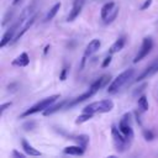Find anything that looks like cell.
I'll use <instances>...</instances> for the list:
<instances>
[{
    "instance_id": "1",
    "label": "cell",
    "mask_w": 158,
    "mask_h": 158,
    "mask_svg": "<svg viewBox=\"0 0 158 158\" xmlns=\"http://www.w3.org/2000/svg\"><path fill=\"white\" fill-rule=\"evenodd\" d=\"M114 109V101L110 99H105V100H100V101H95L91 102L89 105H86L83 109V112H88V114H105V112H110Z\"/></svg>"
},
{
    "instance_id": "2",
    "label": "cell",
    "mask_w": 158,
    "mask_h": 158,
    "mask_svg": "<svg viewBox=\"0 0 158 158\" xmlns=\"http://www.w3.org/2000/svg\"><path fill=\"white\" fill-rule=\"evenodd\" d=\"M135 74V70L132 68H128L126 70H123L122 73H120L112 81L111 84L107 86V93L109 94H115L116 91H118V89H121Z\"/></svg>"
},
{
    "instance_id": "3",
    "label": "cell",
    "mask_w": 158,
    "mask_h": 158,
    "mask_svg": "<svg viewBox=\"0 0 158 158\" xmlns=\"http://www.w3.org/2000/svg\"><path fill=\"white\" fill-rule=\"evenodd\" d=\"M59 98H60V95H59V94L51 95V96H48V98H46V99H43V100L38 101L36 105H33V106H32V107H30L28 110H26L23 114H21V116H20V117H27V116H30V115H33V114H37V112L44 111V110H46V109H48L51 105H53V104L56 102V100H57V99H59Z\"/></svg>"
},
{
    "instance_id": "4",
    "label": "cell",
    "mask_w": 158,
    "mask_h": 158,
    "mask_svg": "<svg viewBox=\"0 0 158 158\" xmlns=\"http://www.w3.org/2000/svg\"><path fill=\"white\" fill-rule=\"evenodd\" d=\"M111 136H112L114 144L118 152H123L127 147H130L131 142L123 136V133L120 131V128H117L115 125L111 126Z\"/></svg>"
},
{
    "instance_id": "5",
    "label": "cell",
    "mask_w": 158,
    "mask_h": 158,
    "mask_svg": "<svg viewBox=\"0 0 158 158\" xmlns=\"http://www.w3.org/2000/svg\"><path fill=\"white\" fill-rule=\"evenodd\" d=\"M118 128L120 131L123 133V136L130 141L132 142L133 139V130H132V126H131V114L126 112L121 120H120V123H118Z\"/></svg>"
},
{
    "instance_id": "6",
    "label": "cell",
    "mask_w": 158,
    "mask_h": 158,
    "mask_svg": "<svg viewBox=\"0 0 158 158\" xmlns=\"http://www.w3.org/2000/svg\"><path fill=\"white\" fill-rule=\"evenodd\" d=\"M153 47V41L151 37H144L143 41H142V44H141V48L138 49V53L136 54L135 59H133V63H138L139 60H142L146 56H148V53L151 52Z\"/></svg>"
},
{
    "instance_id": "7",
    "label": "cell",
    "mask_w": 158,
    "mask_h": 158,
    "mask_svg": "<svg viewBox=\"0 0 158 158\" xmlns=\"http://www.w3.org/2000/svg\"><path fill=\"white\" fill-rule=\"evenodd\" d=\"M20 26H21V23L17 21V22H15V23L2 35V38H1V42H0V47H1V48H4L7 43H10V42L14 40V37L16 36L15 33L17 32V30L20 28Z\"/></svg>"
},
{
    "instance_id": "8",
    "label": "cell",
    "mask_w": 158,
    "mask_h": 158,
    "mask_svg": "<svg viewBox=\"0 0 158 158\" xmlns=\"http://www.w3.org/2000/svg\"><path fill=\"white\" fill-rule=\"evenodd\" d=\"M96 93H98V91L90 86V88H89V90H86V91H85V93H83L81 95H79V96H77V98H74V99H72L70 101H68V104L65 105V109H72L73 106H75V105L80 104V102L85 101L86 99L91 98V96H93L94 94H96Z\"/></svg>"
},
{
    "instance_id": "9",
    "label": "cell",
    "mask_w": 158,
    "mask_h": 158,
    "mask_svg": "<svg viewBox=\"0 0 158 158\" xmlns=\"http://www.w3.org/2000/svg\"><path fill=\"white\" fill-rule=\"evenodd\" d=\"M36 17H37V15L35 14L32 17H30L28 20H26V21H25V22H23V23L20 26V28H19V32L16 33V36L14 37V40L10 42V44H14L15 42H17V41H19V40H20V38H21V37H22V36H23V35L27 32V30H28V28H30V27H31V26L35 23V21H36Z\"/></svg>"
},
{
    "instance_id": "10",
    "label": "cell",
    "mask_w": 158,
    "mask_h": 158,
    "mask_svg": "<svg viewBox=\"0 0 158 158\" xmlns=\"http://www.w3.org/2000/svg\"><path fill=\"white\" fill-rule=\"evenodd\" d=\"M83 5H84V2L80 1V0H74V1H73V7H72V10H70V12H69V15H68V17H67V21H68V22L74 21V20L79 16V14L81 12Z\"/></svg>"
},
{
    "instance_id": "11",
    "label": "cell",
    "mask_w": 158,
    "mask_h": 158,
    "mask_svg": "<svg viewBox=\"0 0 158 158\" xmlns=\"http://www.w3.org/2000/svg\"><path fill=\"white\" fill-rule=\"evenodd\" d=\"M100 46H101V42H100V40H98V38H94V40H91L89 43H88V46H86V48H85V52H84V57H89V56H91V54H94L99 48H100Z\"/></svg>"
},
{
    "instance_id": "12",
    "label": "cell",
    "mask_w": 158,
    "mask_h": 158,
    "mask_svg": "<svg viewBox=\"0 0 158 158\" xmlns=\"http://www.w3.org/2000/svg\"><path fill=\"white\" fill-rule=\"evenodd\" d=\"M35 9H36L35 4H31V5H28L27 7H25V9L22 10V12H21V15H20V17H19L17 21L22 25L26 20H28L30 17H32V16L35 15Z\"/></svg>"
},
{
    "instance_id": "13",
    "label": "cell",
    "mask_w": 158,
    "mask_h": 158,
    "mask_svg": "<svg viewBox=\"0 0 158 158\" xmlns=\"http://www.w3.org/2000/svg\"><path fill=\"white\" fill-rule=\"evenodd\" d=\"M28 63H30V57H28V54L26 52H23L20 56H17L12 60L11 64L15 65V67H26V65H28Z\"/></svg>"
},
{
    "instance_id": "14",
    "label": "cell",
    "mask_w": 158,
    "mask_h": 158,
    "mask_svg": "<svg viewBox=\"0 0 158 158\" xmlns=\"http://www.w3.org/2000/svg\"><path fill=\"white\" fill-rule=\"evenodd\" d=\"M110 79H111V77L110 75H107V74H105V75H102V77H100L99 79H96L94 83H91V88L93 89H95L96 91H99L101 88H104L109 81H110Z\"/></svg>"
},
{
    "instance_id": "15",
    "label": "cell",
    "mask_w": 158,
    "mask_h": 158,
    "mask_svg": "<svg viewBox=\"0 0 158 158\" xmlns=\"http://www.w3.org/2000/svg\"><path fill=\"white\" fill-rule=\"evenodd\" d=\"M84 152H85V149L81 146H79V144H77V146H68V147H65L63 149L64 154H70V156H83Z\"/></svg>"
},
{
    "instance_id": "16",
    "label": "cell",
    "mask_w": 158,
    "mask_h": 158,
    "mask_svg": "<svg viewBox=\"0 0 158 158\" xmlns=\"http://www.w3.org/2000/svg\"><path fill=\"white\" fill-rule=\"evenodd\" d=\"M125 43H126V37H125V36H122V37L117 38V40L112 43V46L110 47V51H109V52H110V54H114V53L120 52V51L123 48Z\"/></svg>"
},
{
    "instance_id": "17",
    "label": "cell",
    "mask_w": 158,
    "mask_h": 158,
    "mask_svg": "<svg viewBox=\"0 0 158 158\" xmlns=\"http://www.w3.org/2000/svg\"><path fill=\"white\" fill-rule=\"evenodd\" d=\"M67 104H68L67 100H62L60 102H58V104H56V105H51L48 109H46V110L43 111V115H44V116H48V115H52V114L57 112V111L60 110V109H65V105H67Z\"/></svg>"
},
{
    "instance_id": "18",
    "label": "cell",
    "mask_w": 158,
    "mask_h": 158,
    "mask_svg": "<svg viewBox=\"0 0 158 158\" xmlns=\"http://www.w3.org/2000/svg\"><path fill=\"white\" fill-rule=\"evenodd\" d=\"M21 144H22V148H23V151H25V153L26 154H28V156H41V152L40 151H37L33 146H31L26 139H22L21 141Z\"/></svg>"
},
{
    "instance_id": "19",
    "label": "cell",
    "mask_w": 158,
    "mask_h": 158,
    "mask_svg": "<svg viewBox=\"0 0 158 158\" xmlns=\"http://www.w3.org/2000/svg\"><path fill=\"white\" fill-rule=\"evenodd\" d=\"M115 9V2L114 1H110V2H106L102 7H101V11H100V15H101V19L105 20L110 14L111 11Z\"/></svg>"
},
{
    "instance_id": "20",
    "label": "cell",
    "mask_w": 158,
    "mask_h": 158,
    "mask_svg": "<svg viewBox=\"0 0 158 158\" xmlns=\"http://www.w3.org/2000/svg\"><path fill=\"white\" fill-rule=\"evenodd\" d=\"M137 104H138V109L141 112H146L148 110V100L146 95H141L137 100Z\"/></svg>"
},
{
    "instance_id": "21",
    "label": "cell",
    "mask_w": 158,
    "mask_h": 158,
    "mask_svg": "<svg viewBox=\"0 0 158 158\" xmlns=\"http://www.w3.org/2000/svg\"><path fill=\"white\" fill-rule=\"evenodd\" d=\"M59 9H60V2H57V4L48 11V14H47L46 17H44V21H51V20L57 15V12H58Z\"/></svg>"
},
{
    "instance_id": "22",
    "label": "cell",
    "mask_w": 158,
    "mask_h": 158,
    "mask_svg": "<svg viewBox=\"0 0 158 158\" xmlns=\"http://www.w3.org/2000/svg\"><path fill=\"white\" fill-rule=\"evenodd\" d=\"M73 139H75L77 143H78L79 146H81L84 149L86 148V146H88V143H89V136H86V135H79V136L74 137Z\"/></svg>"
},
{
    "instance_id": "23",
    "label": "cell",
    "mask_w": 158,
    "mask_h": 158,
    "mask_svg": "<svg viewBox=\"0 0 158 158\" xmlns=\"http://www.w3.org/2000/svg\"><path fill=\"white\" fill-rule=\"evenodd\" d=\"M91 117H93V114L83 112V115H80V116H78V117H77V120H75V123H77V125H80V123H83V122H86V121H89Z\"/></svg>"
},
{
    "instance_id": "24",
    "label": "cell",
    "mask_w": 158,
    "mask_h": 158,
    "mask_svg": "<svg viewBox=\"0 0 158 158\" xmlns=\"http://www.w3.org/2000/svg\"><path fill=\"white\" fill-rule=\"evenodd\" d=\"M117 14H118V9H114V10L111 11V14H110V15H109V16H107L105 20H104V22H105V23H111V22H112V21L116 19Z\"/></svg>"
},
{
    "instance_id": "25",
    "label": "cell",
    "mask_w": 158,
    "mask_h": 158,
    "mask_svg": "<svg viewBox=\"0 0 158 158\" xmlns=\"http://www.w3.org/2000/svg\"><path fill=\"white\" fill-rule=\"evenodd\" d=\"M143 137L146 141H153L156 136L151 130H143Z\"/></svg>"
},
{
    "instance_id": "26",
    "label": "cell",
    "mask_w": 158,
    "mask_h": 158,
    "mask_svg": "<svg viewBox=\"0 0 158 158\" xmlns=\"http://www.w3.org/2000/svg\"><path fill=\"white\" fill-rule=\"evenodd\" d=\"M12 15H14V11L11 10V11H7L6 12V15L4 16V21H2V26H5L9 21H11V19H12Z\"/></svg>"
},
{
    "instance_id": "27",
    "label": "cell",
    "mask_w": 158,
    "mask_h": 158,
    "mask_svg": "<svg viewBox=\"0 0 158 158\" xmlns=\"http://www.w3.org/2000/svg\"><path fill=\"white\" fill-rule=\"evenodd\" d=\"M67 74H68V65H64L63 69H62V72H60V74H59V79L62 81H64L67 79Z\"/></svg>"
},
{
    "instance_id": "28",
    "label": "cell",
    "mask_w": 158,
    "mask_h": 158,
    "mask_svg": "<svg viewBox=\"0 0 158 158\" xmlns=\"http://www.w3.org/2000/svg\"><path fill=\"white\" fill-rule=\"evenodd\" d=\"M111 59H112V57H111V54H109V56H107V57H106V58L102 60L101 67H102V68H106V67H107V65L111 63Z\"/></svg>"
},
{
    "instance_id": "29",
    "label": "cell",
    "mask_w": 158,
    "mask_h": 158,
    "mask_svg": "<svg viewBox=\"0 0 158 158\" xmlns=\"http://www.w3.org/2000/svg\"><path fill=\"white\" fill-rule=\"evenodd\" d=\"M11 105H12V102H11V101H9V102H5V104H2V105L0 106V114L2 115V114H4V111H5V110H6L7 107H10Z\"/></svg>"
},
{
    "instance_id": "30",
    "label": "cell",
    "mask_w": 158,
    "mask_h": 158,
    "mask_svg": "<svg viewBox=\"0 0 158 158\" xmlns=\"http://www.w3.org/2000/svg\"><path fill=\"white\" fill-rule=\"evenodd\" d=\"M35 127V122L33 121H31V122H26L25 125H23V128L26 130V131H30V130H32Z\"/></svg>"
},
{
    "instance_id": "31",
    "label": "cell",
    "mask_w": 158,
    "mask_h": 158,
    "mask_svg": "<svg viewBox=\"0 0 158 158\" xmlns=\"http://www.w3.org/2000/svg\"><path fill=\"white\" fill-rule=\"evenodd\" d=\"M151 5H152V0H144V2H143L142 6H141V10H146V9H148Z\"/></svg>"
},
{
    "instance_id": "32",
    "label": "cell",
    "mask_w": 158,
    "mask_h": 158,
    "mask_svg": "<svg viewBox=\"0 0 158 158\" xmlns=\"http://www.w3.org/2000/svg\"><path fill=\"white\" fill-rule=\"evenodd\" d=\"M12 156H14V157H17V158H23V157H25V154H23V153L19 152V151H16V149H14V151H12Z\"/></svg>"
},
{
    "instance_id": "33",
    "label": "cell",
    "mask_w": 158,
    "mask_h": 158,
    "mask_svg": "<svg viewBox=\"0 0 158 158\" xmlns=\"http://www.w3.org/2000/svg\"><path fill=\"white\" fill-rule=\"evenodd\" d=\"M21 1H22V0H12V6H16V5H19Z\"/></svg>"
},
{
    "instance_id": "34",
    "label": "cell",
    "mask_w": 158,
    "mask_h": 158,
    "mask_svg": "<svg viewBox=\"0 0 158 158\" xmlns=\"http://www.w3.org/2000/svg\"><path fill=\"white\" fill-rule=\"evenodd\" d=\"M48 49H49V46H46V48H44V52H43V53L46 54V53L48 52Z\"/></svg>"
},
{
    "instance_id": "35",
    "label": "cell",
    "mask_w": 158,
    "mask_h": 158,
    "mask_svg": "<svg viewBox=\"0 0 158 158\" xmlns=\"http://www.w3.org/2000/svg\"><path fill=\"white\" fill-rule=\"evenodd\" d=\"M158 72V62H157V65H156V68H154V73H157Z\"/></svg>"
},
{
    "instance_id": "36",
    "label": "cell",
    "mask_w": 158,
    "mask_h": 158,
    "mask_svg": "<svg viewBox=\"0 0 158 158\" xmlns=\"http://www.w3.org/2000/svg\"><path fill=\"white\" fill-rule=\"evenodd\" d=\"M80 1H83V2H85V0H80Z\"/></svg>"
}]
</instances>
